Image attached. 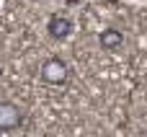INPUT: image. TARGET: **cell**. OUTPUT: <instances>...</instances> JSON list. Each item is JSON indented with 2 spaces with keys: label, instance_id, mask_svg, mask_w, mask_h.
I'll list each match as a JSON object with an SVG mask.
<instances>
[{
  "label": "cell",
  "instance_id": "1",
  "mask_svg": "<svg viewBox=\"0 0 147 137\" xmlns=\"http://www.w3.org/2000/svg\"><path fill=\"white\" fill-rule=\"evenodd\" d=\"M39 75H41V80L47 85H62L67 80V65H65L62 57H49V60L41 62Z\"/></svg>",
  "mask_w": 147,
  "mask_h": 137
},
{
  "label": "cell",
  "instance_id": "2",
  "mask_svg": "<svg viewBox=\"0 0 147 137\" xmlns=\"http://www.w3.org/2000/svg\"><path fill=\"white\" fill-rule=\"evenodd\" d=\"M23 124V111L21 106L10 104V101H3L0 104V132H10V130H18Z\"/></svg>",
  "mask_w": 147,
  "mask_h": 137
},
{
  "label": "cell",
  "instance_id": "3",
  "mask_svg": "<svg viewBox=\"0 0 147 137\" xmlns=\"http://www.w3.org/2000/svg\"><path fill=\"white\" fill-rule=\"evenodd\" d=\"M47 31H49V36H52V39L65 41V39L72 34V21H70L67 16H52V18H49V23H47Z\"/></svg>",
  "mask_w": 147,
  "mask_h": 137
},
{
  "label": "cell",
  "instance_id": "4",
  "mask_svg": "<svg viewBox=\"0 0 147 137\" xmlns=\"http://www.w3.org/2000/svg\"><path fill=\"white\" fill-rule=\"evenodd\" d=\"M98 44H101V49H106V52H116V49L124 44V34H121L119 28L109 26V28H103V31L98 34Z\"/></svg>",
  "mask_w": 147,
  "mask_h": 137
},
{
  "label": "cell",
  "instance_id": "5",
  "mask_svg": "<svg viewBox=\"0 0 147 137\" xmlns=\"http://www.w3.org/2000/svg\"><path fill=\"white\" fill-rule=\"evenodd\" d=\"M75 3H80V0H67V5H75Z\"/></svg>",
  "mask_w": 147,
  "mask_h": 137
},
{
  "label": "cell",
  "instance_id": "6",
  "mask_svg": "<svg viewBox=\"0 0 147 137\" xmlns=\"http://www.w3.org/2000/svg\"><path fill=\"white\" fill-rule=\"evenodd\" d=\"M31 3H39V0H31Z\"/></svg>",
  "mask_w": 147,
  "mask_h": 137
},
{
  "label": "cell",
  "instance_id": "7",
  "mask_svg": "<svg viewBox=\"0 0 147 137\" xmlns=\"http://www.w3.org/2000/svg\"><path fill=\"white\" fill-rule=\"evenodd\" d=\"M0 75H3V70H0Z\"/></svg>",
  "mask_w": 147,
  "mask_h": 137
}]
</instances>
